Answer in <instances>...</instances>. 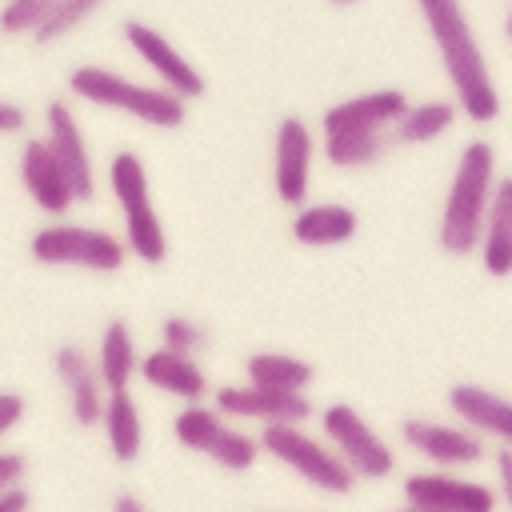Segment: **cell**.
Returning <instances> with one entry per match:
<instances>
[{
  "label": "cell",
  "instance_id": "cell-1",
  "mask_svg": "<svg viewBox=\"0 0 512 512\" xmlns=\"http://www.w3.org/2000/svg\"><path fill=\"white\" fill-rule=\"evenodd\" d=\"M416 12L424 20V32L436 44L440 68L452 84V100L460 104L464 120L492 124L500 116V92L488 68V56L480 48V36L468 20L464 0H416Z\"/></svg>",
  "mask_w": 512,
  "mask_h": 512
},
{
  "label": "cell",
  "instance_id": "cell-2",
  "mask_svg": "<svg viewBox=\"0 0 512 512\" xmlns=\"http://www.w3.org/2000/svg\"><path fill=\"white\" fill-rule=\"evenodd\" d=\"M496 180H500L496 144L484 136H472L456 156V168H452V180L444 192V208H440V224H436V244L444 256H476L480 252Z\"/></svg>",
  "mask_w": 512,
  "mask_h": 512
},
{
  "label": "cell",
  "instance_id": "cell-3",
  "mask_svg": "<svg viewBox=\"0 0 512 512\" xmlns=\"http://www.w3.org/2000/svg\"><path fill=\"white\" fill-rule=\"evenodd\" d=\"M68 92L96 104V108H112V112H128L132 120L140 124H152V128H180L184 116H188V100L176 96L172 88L164 84H140V80H128L112 68H100V64H80L68 72Z\"/></svg>",
  "mask_w": 512,
  "mask_h": 512
},
{
  "label": "cell",
  "instance_id": "cell-4",
  "mask_svg": "<svg viewBox=\"0 0 512 512\" xmlns=\"http://www.w3.org/2000/svg\"><path fill=\"white\" fill-rule=\"evenodd\" d=\"M108 188L120 204V216H124V244L136 260L144 264H164L168 260V236H164V224H160V212L152 204V192H148V172H144V160L136 152H116L108 160Z\"/></svg>",
  "mask_w": 512,
  "mask_h": 512
},
{
  "label": "cell",
  "instance_id": "cell-5",
  "mask_svg": "<svg viewBox=\"0 0 512 512\" xmlns=\"http://www.w3.org/2000/svg\"><path fill=\"white\" fill-rule=\"evenodd\" d=\"M260 444H264V452L272 460H280L304 484H312V488H320L328 496H348L356 488V480H360L332 444L308 436L300 424H264L260 428Z\"/></svg>",
  "mask_w": 512,
  "mask_h": 512
},
{
  "label": "cell",
  "instance_id": "cell-6",
  "mask_svg": "<svg viewBox=\"0 0 512 512\" xmlns=\"http://www.w3.org/2000/svg\"><path fill=\"white\" fill-rule=\"evenodd\" d=\"M36 264L52 268H84V272H120L128 260V244L108 228L88 224H44L28 244Z\"/></svg>",
  "mask_w": 512,
  "mask_h": 512
},
{
  "label": "cell",
  "instance_id": "cell-7",
  "mask_svg": "<svg viewBox=\"0 0 512 512\" xmlns=\"http://www.w3.org/2000/svg\"><path fill=\"white\" fill-rule=\"evenodd\" d=\"M320 432L360 480H384L396 472V452L352 404L336 400V404L320 408Z\"/></svg>",
  "mask_w": 512,
  "mask_h": 512
},
{
  "label": "cell",
  "instance_id": "cell-8",
  "mask_svg": "<svg viewBox=\"0 0 512 512\" xmlns=\"http://www.w3.org/2000/svg\"><path fill=\"white\" fill-rule=\"evenodd\" d=\"M400 440L404 448H412L420 460H428L432 468H472L488 456V444L480 432H472L468 424H444V420H428V416H404L400 420Z\"/></svg>",
  "mask_w": 512,
  "mask_h": 512
},
{
  "label": "cell",
  "instance_id": "cell-9",
  "mask_svg": "<svg viewBox=\"0 0 512 512\" xmlns=\"http://www.w3.org/2000/svg\"><path fill=\"white\" fill-rule=\"evenodd\" d=\"M404 504L432 508V512H496L500 488L464 480L452 468H428V472H408L404 476Z\"/></svg>",
  "mask_w": 512,
  "mask_h": 512
},
{
  "label": "cell",
  "instance_id": "cell-10",
  "mask_svg": "<svg viewBox=\"0 0 512 512\" xmlns=\"http://www.w3.org/2000/svg\"><path fill=\"white\" fill-rule=\"evenodd\" d=\"M312 156H316L312 128L300 116H284L276 124V140H272V188H276V200L280 204L300 208L308 200Z\"/></svg>",
  "mask_w": 512,
  "mask_h": 512
},
{
  "label": "cell",
  "instance_id": "cell-11",
  "mask_svg": "<svg viewBox=\"0 0 512 512\" xmlns=\"http://www.w3.org/2000/svg\"><path fill=\"white\" fill-rule=\"evenodd\" d=\"M216 408L236 420H256L264 424H304L316 408L308 392L296 388H264V384H224L216 392Z\"/></svg>",
  "mask_w": 512,
  "mask_h": 512
},
{
  "label": "cell",
  "instance_id": "cell-12",
  "mask_svg": "<svg viewBox=\"0 0 512 512\" xmlns=\"http://www.w3.org/2000/svg\"><path fill=\"white\" fill-rule=\"evenodd\" d=\"M52 372H56V380L64 384L72 424H76V428H96V424H104L108 388H104V380H100L96 360H92L84 348H76V344H60V348L52 352Z\"/></svg>",
  "mask_w": 512,
  "mask_h": 512
},
{
  "label": "cell",
  "instance_id": "cell-13",
  "mask_svg": "<svg viewBox=\"0 0 512 512\" xmlns=\"http://www.w3.org/2000/svg\"><path fill=\"white\" fill-rule=\"evenodd\" d=\"M120 32H124V40H128V48L156 72V80L164 84V88H172L176 96H184V100H196V96H204V76H200V68L192 64V60H184L152 24H144V20H124L120 24Z\"/></svg>",
  "mask_w": 512,
  "mask_h": 512
},
{
  "label": "cell",
  "instance_id": "cell-14",
  "mask_svg": "<svg viewBox=\"0 0 512 512\" xmlns=\"http://www.w3.org/2000/svg\"><path fill=\"white\" fill-rule=\"evenodd\" d=\"M44 140H48V148L56 152L60 168L68 172L76 200H92V196H96L92 156H88V144H84L80 120H76V112H72V104H68L64 96L48 100V108H44Z\"/></svg>",
  "mask_w": 512,
  "mask_h": 512
},
{
  "label": "cell",
  "instance_id": "cell-15",
  "mask_svg": "<svg viewBox=\"0 0 512 512\" xmlns=\"http://www.w3.org/2000/svg\"><path fill=\"white\" fill-rule=\"evenodd\" d=\"M20 184H24L28 200H32L44 216H64L72 204H80L76 192H72L68 172L60 168V160H56V152L48 148L44 136H28V140L20 144Z\"/></svg>",
  "mask_w": 512,
  "mask_h": 512
},
{
  "label": "cell",
  "instance_id": "cell-16",
  "mask_svg": "<svg viewBox=\"0 0 512 512\" xmlns=\"http://www.w3.org/2000/svg\"><path fill=\"white\" fill-rule=\"evenodd\" d=\"M408 96L400 88H372L360 96H348L320 116V132H368V128H396V120L408 112Z\"/></svg>",
  "mask_w": 512,
  "mask_h": 512
},
{
  "label": "cell",
  "instance_id": "cell-17",
  "mask_svg": "<svg viewBox=\"0 0 512 512\" xmlns=\"http://www.w3.org/2000/svg\"><path fill=\"white\" fill-rule=\"evenodd\" d=\"M448 412L468 424L472 432H480L484 440L508 444L512 448V400L484 388V384H452L448 388Z\"/></svg>",
  "mask_w": 512,
  "mask_h": 512
},
{
  "label": "cell",
  "instance_id": "cell-18",
  "mask_svg": "<svg viewBox=\"0 0 512 512\" xmlns=\"http://www.w3.org/2000/svg\"><path fill=\"white\" fill-rule=\"evenodd\" d=\"M140 380L152 384L164 396H176L184 404L204 400L208 396V376L204 368L192 360V352H176L168 344H156L152 352L140 356Z\"/></svg>",
  "mask_w": 512,
  "mask_h": 512
},
{
  "label": "cell",
  "instance_id": "cell-19",
  "mask_svg": "<svg viewBox=\"0 0 512 512\" xmlns=\"http://www.w3.org/2000/svg\"><path fill=\"white\" fill-rule=\"evenodd\" d=\"M476 256H480V268L488 276H496V280L512 276V172H500V180H496Z\"/></svg>",
  "mask_w": 512,
  "mask_h": 512
},
{
  "label": "cell",
  "instance_id": "cell-20",
  "mask_svg": "<svg viewBox=\"0 0 512 512\" xmlns=\"http://www.w3.org/2000/svg\"><path fill=\"white\" fill-rule=\"evenodd\" d=\"M360 228V216L348 204H300L292 216V240L304 248H336L348 244Z\"/></svg>",
  "mask_w": 512,
  "mask_h": 512
},
{
  "label": "cell",
  "instance_id": "cell-21",
  "mask_svg": "<svg viewBox=\"0 0 512 512\" xmlns=\"http://www.w3.org/2000/svg\"><path fill=\"white\" fill-rule=\"evenodd\" d=\"M396 148L392 128H368V132H324L320 136V152L332 168H372L380 164L388 152Z\"/></svg>",
  "mask_w": 512,
  "mask_h": 512
},
{
  "label": "cell",
  "instance_id": "cell-22",
  "mask_svg": "<svg viewBox=\"0 0 512 512\" xmlns=\"http://www.w3.org/2000/svg\"><path fill=\"white\" fill-rule=\"evenodd\" d=\"M460 116H464V112H460L456 100H444V96L416 100V104H408V112L396 120L392 136H396V144H408V148L432 144V140H444V136L456 128Z\"/></svg>",
  "mask_w": 512,
  "mask_h": 512
},
{
  "label": "cell",
  "instance_id": "cell-23",
  "mask_svg": "<svg viewBox=\"0 0 512 512\" xmlns=\"http://www.w3.org/2000/svg\"><path fill=\"white\" fill-rule=\"evenodd\" d=\"M96 368H100V380H104L108 392L128 388V380L140 372V352H136L128 320H108L104 324L100 348H96Z\"/></svg>",
  "mask_w": 512,
  "mask_h": 512
},
{
  "label": "cell",
  "instance_id": "cell-24",
  "mask_svg": "<svg viewBox=\"0 0 512 512\" xmlns=\"http://www.w3.org/2000/svg\"><path fill=\"white\" fill-rule=\"evenodd\" d=\"M104 436H108V448H112V460L116 464H132L144 448V420H140V408L132 400L128 388L120 392H108V404H104Z\"/></svg>",
  "mask_w": 512,
  "mask_h": 512
},
{
  "label": "cell",
  "instance_id": "cell-25",
  "mask_svg": "<svg viewBox=\"0 0 512 512\" xmlns=\"http://www.w3.org/2000/svg\"><path fill=\"white\" fill-rule=\"evenodd\" d=\"M244 376L248 384H264V388H296L308 392V384L316 380V368L292 352H252L244 360Z\"/></svg>",
  "mask_w": 512,
  "mask_h": 512
},
{
  "label": "cell",
  "instance_id": "cell-26",
  "mask_svg": "<svg viewBox=\"0 0 512 512\" xmlns=\"http://www.w3.org/2000/svg\"><path fill=\"white\" fill-rule=\"evenodd\" d=\"M220 416H224L220 408H208V404L192 400V404H184V408L176 412V420H172V436H176L184 448H192V452H208V444H212L216 432L224 428Z\"/></svg>",
  "mask_w": 512,
  "mask_h": 512
},
{
  "label": "cell",
  "instance_id": "cell-27",
  "mask_svg": "<svg viewBox=\"0 0 512 512\" xmlns=\"http://www.w3.org/2000/svg\"><path fill=\"white\" fill-rule=\"evenodd\" d=\"M260 452H264V444H260V436H248V432H240V428H232V424H224L220 432H216V440L208 444V460H216L224 472H248L256 460H260Z\"/></svg>",
  "mask_w": 512,
  "mask_h": 512
},
{
  "label": "cell",
  "instance_id": "cell-28",
  "mask_svg": "<svg viewBox=\"0 0 512 512\" xmlns=\"http://www.w3.org/2000/svg\"><path fill=\"white\" fill-rule=\"evenodd\" d=\"M100 4H104V0H56V8L48 12V20L32 32V44H56V40H64V36L76 32Z\"/></svg>",
  "mask_w": 512,
  "mask_h": 512
},
{
  "label": "cell",
  "instance_id": "cell-29",
  "mask_svg": "<svg viewBox=\"0 0 512 512\" xmlns=\"http://www.w3.org/2000/svg\"><path fill=\"white\" fill-rule=\"evenodd\" d=\"M56 8V0H4L0 8V32L4 36H32L48 12Z\"/></svg>",
  "mask_w": 512,
  "mask_h": 512
},
{
  "label": "cell",
  "instance_id": "cell-30",
  "mask_svg": "<svg viewBox=\"0 0 512 512\" xmlns=\"http://www.w3.org/2000/svg\"><path fill=\"white\" fill-rule=\"evenodd\" d=\"M160 344H168V348H176V352H200L204 344H208V328L204 324H196V320H188V316H164V324H160Z\"/></svg>",
  "mask_w": 512,
  "mask_h": 512
},
{
  "label": "cell",
  "instance_id": "cell-31",
  "mask_svg": "<svg viewBox=\"0 0 512 512\" xmlns=\"http://www.w3.org/2000/svg\"><path fill=\"white\" fill-rule=\"evenodd\" d=\"M28 476V456L24 452H0V492L12 484H24Z\"/></svg>",
  "mask_w": 512,
  "mask_h": 512
},
{
  "label": "cell",
  "instance_id": "cell-32",
  "mask_svg": "<svg viewBox=\"0 0 512 512\" xmlns=\"http://www.w3.org/2000/svg\"><path fill=\"white\" fill-rule=\"evenodd\" d=\"M24 412H28V404L20 392H0V436H8L24 420Z\"/></svg>",
  "mask_w": 512,
  "mask_h": 512
},
{
  "label": "cell",
  "instance_id": "cell-33",
  "mask_svg": "<svg viewBox=\"0 0 512 512\" xmlns=\"http://www.w3.org/2000/svg\"><path fill=\"white\" fill-rule=\"evenodd\" d=\"M492 464H496V488H500V500H504V508L512 512V448L500 444Z\"/></svg>",
  "mask_w": 512,
  "mask_h": 512
},
{
  "label": "cell",
  "instance_id": "cell-34",
  "mask_svg": "<svg viewBox=\"0 0 512 512\" xmlns=\"http://www.w3.org/2000/svg\"><path fill=\"white\" fill-rule=\"evenodd\" d=\"M28 128V112L12 100H0V136H16Z\"/></svg>",
  "mask_w": 512,
  "mask_h": 512
},
{
  "label": "cell",
  "instance_id": "cell-35",
  "mask_svg": "<svg viewBox=\"0 0 512 512\" xmlns=\"http://www.w3.org/2000/svg\"><path fill=\"white\" fill-rule=\"evenodd\" d=\"M32 508V492L28 484H12L0 492V512H28Z\"/></svg>",
  "mask_w": 512,
  "mask_h": 512
},
{
  "label": "cell",
  "instance_id": "cell-36",
  "mask_svg": "<svg viewBox=\"0 0 512 512\" xmlns=\"http://www.w3.org/2000/svg\"><path fill=\"white\" fill-rule=\"evenodd\" d=\"M112 512H148V504L136 492H116L112 496Z\"/></svg>",
  "mask_w": 512,
  "mask_h": 512
},
{
  "label": "cell",
  "instance_id": "cell-37",
  "mask_svg": "<svg viewBox=\"0 0 512 512\" xmlns=\"http://www.w3.org/2000/svg\"><path fill=\"white\" fill-rule=\"evenodd\" d=\"M504 40H508V48H512V0H508V12H504Z\"/></svg>",
  "mask_w": 512,
  "mask_h": 512
},
{
  "label": "cell",
  "instance_id": "cell-38",
  "mask_svg": "<svg viewBox=\"0 0 512 512\" xmlns=\"http://www.w3.org/2000/svg\"><path fill=\"white\" fill-rule=\"evenodd\" d=\"M332 8H352V4H360V0H328Z\"/></svg>",
  "mask_w": 512,
  "mask_h": 512
},
{
  "label": "cell",
  "instance_id": "cell-39",
  "mask_svg": "<svg viewBox=\"0 0 512 512\" xmlns=\"http://www.w3.org/2000/svg\"><path fill=\"white\" fill-rule=\"evenodd\" d=\"M396 512H432V508H416V504H404V508H396Z\"/></svg>",
  "mask_w": 512,
  "mask_h": 512
}]
</instances>
